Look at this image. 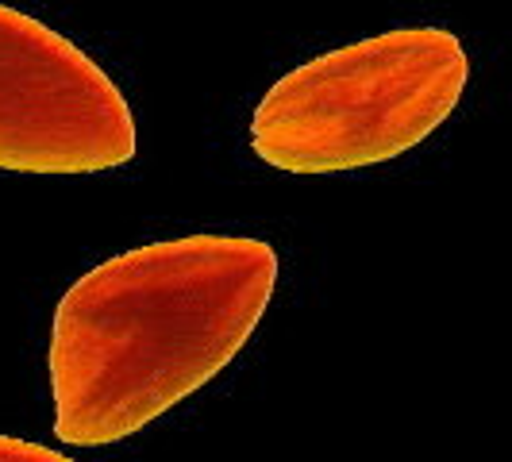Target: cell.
<instances>
[{
    "instance_id": "1",
    "label": "cell",
    "mask_w": 512,
    "mask_h": 462,
    "mask_svg": "<svg viewBox=\"0 0 512 462\" xmlns=\"http://www.w3.org/2000/svg\"><path fill=\"white\" fill-rule=\"evenodd\" d=\"M278 255L255 235L197 231L81 274L51 332L54 436L112 447L197 393L255 335Z\"/></svg>"
},
{
    "instance_id": "2",
    "label": "cell",
    "mask_w": 512,
    "mask_h": 462,
    "mask_svg": "<svg viewBox=\"0 0 512 462\" xmlns=\"http://www.w3.org/2000/svg\"><path fill=\"white\" fill-rule=\"evenodd\" d=\"M470 58L443 27H397L278 77L251 147L285 174H343L412 151L459 108Z\"/></svg>"
},
{
    "instance_id": "4",
    "label": "cell",
    "mask_w": 512,
    "mask_h": 462,
    "mask_svg": "<svg viewBox=\"0 0 512 462\" xmlns=\"http://www.w3.org/2000/svg\"><path fill=\"white\" fill-rule=\"evenodd\" d=\"M0 462H74L70 455L43 447V443H27V439L0 436Z\"/></svg>"
},
{
    "instance_id": "3",
    "label": "cell",
    "mask_w": 512,
    "mask_h": 462,
    "mask_svg": "<svg viewBox=\"0 0 512 462\" xmlns=\"http://www.w3.org/2000/svg\"><path fill=\"white\" fill-rule=\"evenodd\" d=\"M131 158L120 85L66 35L0 4V170L101 174Z\"/></svg>"
}]
</instances>
